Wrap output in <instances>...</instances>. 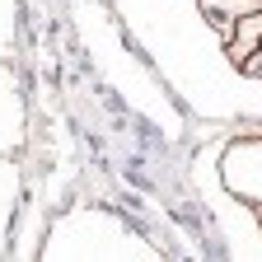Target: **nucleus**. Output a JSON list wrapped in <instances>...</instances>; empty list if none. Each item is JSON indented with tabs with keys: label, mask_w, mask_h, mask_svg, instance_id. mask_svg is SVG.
Instances as JSON below:
<instances>
[{
	"label": "nucleus",
	"mask_w": 262,
	"mask_h": 262,
	"mask_svg": "<svg viewBox=\"0 0 262 262\" xmlns=\"http://www.w3.org/2000/svg\"><path fill=\"white\" fill-rule=\"evenodd\" d=\"M225 178H229V187H234V192L262 202V141L229 150V155H225Z\"/></svg>",
	"instance_id": "f257e3e1"
},
{
	"label": "nucleus",
	"mask_w": 262,
	"mask_h": 262,
	"mask_svg": "<svg viewBox=\"0 0 262 262\" xmlns=\"http://www.w3.org/2000/svg\"><path fill=\"white\" fill-rule=\"evenodd\" d=\"M234 28H239V38L229 42V56H234V61H244V56L262 42V14H253V19H244V24H234Z\"/></svg>",
	"instance_id": "f03ea898"
},
{
	"label": "nucleus",
	"mask_w": 262,
	"mask_h": 262,
	"mask_svg": "<svg viewBox=\"0 0 262 262\" xmlns=\"http://www.w3.org/2000/svg\"><path fill=\"white\" fill-rule=\"evenodd\" d=\"M253 71H257V75H262V56H257V61H253Z\"/></svg>",
	"instance_id": "7ed1b4c3"
}]
</instances>
